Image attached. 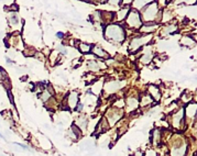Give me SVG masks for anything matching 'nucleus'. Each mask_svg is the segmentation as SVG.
<instances>
[{
  "label": "nucleus",
  "instance_id": "obj_21",
  "mask_svg": "<svg viewBox=\"0 0 197 156\" xmlns=\"http://www.w3.org/2000/svg\"><path fill=\"white\" fill-rule=\"evenodd\" d=\"M39 97L42 99L43 102H46V101H49V99L51 98V94H49V91L44 90L43 92H41V94L39 95Z\"/></svg>",
  "mask_w": 197,
  "mask_h": 156
},
{
  "label": "nucleus",
  "instance_id": "obj_29",
  "mask_svg": "<svg viewBox=\"0 0 197 156\" xmlns=\"http://www.w3.org/2000/svg\"><path fill=\"white\" fill-rule=\"evenodd\" d=\"M17 145H19V146H21L22 148H24V150H28V146H25V145H23V144H20V143H17Z\"/></svg>",
  "mask_w": 197,
  "mask_h": 156
},
{
  "label": "nucleus",
  "instance_id": "obj_9",
  "mask_svg": "<svg viewBox=\"0 0 197 156\" xmlns=\"http://www.w3.org/2000/svg\"><path fill=\"white\" fill-rule=\"evenodd\" d=\"M148 92H149V96L153 99V100H156L159 101L160 98H161V92H160V89H159L158 86L155 85H150L148 87Z\"/></svg>",
  "mask_w": 197,
  "mask_h": 156
},
{
  "label": "nucleus",
  "instance_id": "obj_15",
  "mask_svg": "<svg viewBox=\"0 0 197 156\" xmlns=\"http://www.w3.org/2000/svg\"><path fill=\"white\" fill-rule=\"evenodd\" d=\"M175 31H177V25L176 24H167V25H165L162 29V35H166V34H173V33H176Z\"/></svg>",
  "mask_w": 197,
  "mask_h": 156
},
{
  "label": "nucleus",
  "instance_id": "obj_3",
  "mask_svg": "<svg viewBox=\"0 0 197 156\" xmlns=\"http://www.w3.org/2000/svg\"><path fill=\"white\" fill-rule=\"evenodd\" d=\"M126 22H127L129 28L134 29V30L140 29L143 24L142 19H141V14L135 9H132V10L129 11L127 18H126Z\"/></svg>",
  "mask_w": 197,
  "mask_h": 156
},
{
  "label": "nucleus",
  "instance_id": "obj_22",
  "mask_svg": "<svg viewBox=\"0 0 197 156\" xmlns=\"http://www.w3.org/2000/svg\"><path fill=\"white\" fill-rule=\"evenodd\" d=\"M132 3H134V5H137V3H138V6H134V7H133V8H137L135 10L138 11V10L143 9L145 6H146V3H149V2H148V1H133Z\"/></svg>",
  "mask_w": 197,
  "mask_h": 156
},
{
  "label": "nucleus",
  "instance_id": "obj_24",
  "mask_svg": "<svg viewBox=\"0 0 197 156\" xmlns=\"http://www.w3.org/2000/svg\"><path fill=\"white\" fill-rule=\"evenodd\" d=\"M143 156H158V154H156V152L154 150H148Z\"/></svg>",
  "mask_w": 197,
  "mask_h": 156
},
{
  "label": "nucleus",
  "instance_id": "obj_12",
  "mask_svg": "<svg viewBox=\"0 0 197 156\" xmlns=\"http://www.w3.org/2000/svg\"><path fill=\"white\" fill-rule=\"evenodd\" d=\"M91 52H93V54L98 58H108L109 57L108 53H107L104 48H101V47H99V46H93Z\"/></svg>",
  "mask_w": 197,
  "mask_h": 156
},
{
  "label": "nucleus",
  "instance_id": "obj_2",
  "mask_svg": "<svg viewBox=\"0 0 197 156\" xmlns=\"http://www.w3.org/2000/svg\"><path fill=\"white\" fill-rule=\"evenodd\" d=\"M160 16H161V12H160V9H159L158 2H150L142 9L141 19H142V22L144 21L146 23V22L155 21L158 19V17Z\"/></svg>",
  "mask_w": 197,
  "mask_h": 156
},
{
  "label": "nucleus",
  "instance_id": "obj_25",
  "mask_svg": "<svg viewBox=\"0 0 197 156\" xmlns=\"http://www.w3.org/2000/svg\"><path fill=\"white\" fill-rule=\"evenodd\" d=\"M82 109H83V103L78 102L77 106L75 107V109H74V110H76V111H82Z\"/></svg>",
  "mask_w": 197,
  "mask_h": 156
},
{
  "label": "nucleus",
  "instance_id": "obj_28",
  "mask_svg": "<svg viewBox=\"0 0 197 156\" xmlns=\"http://www.w3.org/2000/svg\"><path fill=\"white\" fill-rule=\"evenodd\" d=\"M60 51L63 53V54H67V51H66V49H65L63 46H60Z\"/></svg>",
  "mask_w": 197,
  "mask_h": 156
},
{
  "label": "nucleus",
  "instance_id": "obj_27",
  "mask_svg": "<svg viewBox=\"0 0 197 156\" xmlns=\"http://www.w3.org/2000/svg\"><path fill=\"white\" fill-rule=\"evenodd\" d=\"M144 155V153L143 152H141V151H138V152H135L134 154H132L131 156H143Z\"/></svg>",
  "mask_w": 197,
  "mask_h": 156
},
{
  "label": "nucleus",
  "instance_id": "obj_31",
  "mask_svg": "<svg viewBox=\"0 0 197 156\" xmlns=\"http://www.w3.org/2000/svg\"><path fill=\"white\" fill-rule=\"evenodd\" d=\"M0 138H3V136H2V134H1V133H0Z\"/></svg>",
  "mask_w": 197,
  "mask_h": 156
},
{
  "label": "nucleus",
  "instance_id": "obj_5",
  "mask_svg": "<svg viewBox=\"0 0 197 156\" xmlns=\"http://www.w3.org/2000/svg\"><path fill=\"white\" fill-rule=\"evenodd\" d=\"M122 115H123L122 109L114 107V108H110V109L106 112V118H105V120L107 121L109 126H112V125L116 124V123L121 119Z\"/></svg>",
  "mask_w": 197,
  "mask_h": 156
},
{
  "label": "nucleus",
  "instance_id": "obj_26",
  "mask_svg": "<svg viewBox=\"0 0 197 156\" xmlns=\"http://www.w3.org/2000/svg\"><path fill=\"white\" fill-rule=\"evenodd\" d=\"M56 37H58V39H64L65 34L63 33V32H57V33H56Z\"/></svg>",
  "mask_w": 197,
  "mask_h": 156
},
{
  "label": "nucleus",
  "instance_id": "obj_1",
  "mask_svg": "<svg viewBox=\"0 0 197 156\" xmlns=\"http://www.w3.org/2000/svg\"><path fill=\"white\" fill-rule=\"evenodd\" d=\"M104 35L108 41L114 42V43H121L126 40V30L121 24L110 23L105 28Z\"/></svg>",
  "mask_w": 197,
  "mask_h": 156
},
{
  "label": "nucleus",
  "instance_id": "obj_10",
  "mask_svg": "<svg viewBox=\"0 0 197 156\" xmlns=\"http://www.w3.org/2000/svg\"><path fill=\"white\" fill-rule=\"evenodd\" d=\"M158 28V23H154V22H146V23H143L142 26L140 29L141 33H152L154 30Z\"/></svg>",
  "mask_w": 197,
  "mask_h": 156
},
{
  "label": "nucleus",
  "instance_id": "obj_4",
  "mask_svg": "<svg viewBox=\"0 0 197 156\" xmlns=\"http://www.w3.org/2000/svg\"><path fill=\"white\" fill-rule=\"evenodd\" d=\"M151 39H152V35H151V34H145V35L133 37V39L131 40V42H130L129 51L131 53L137 52V51H139L142 46H144L145 44H148L149 42L151 41Z\"/></svg>",
  "mask_w": 197,
  "mask_h": 156
},
{
  "label": "nucleus",
  "instance_id": "obj_16",
  "mask_svg": "<svg viewBox=\"0 0 197 156\" xmlns=\"http://www.w3.org/2000/svg\"><path fill=\"white\" fill-rule=\"evenodd\" d=\"M152 58H153V53H152V51H151L150 48H148L146 51H145L144 54L141 56L140 62L143 63V64H149V63L152 60Z\"/></svg>",
  "mask_w": 197,
  "mask_h": 156
},
{
  "label": "nucleus",
  "instance_id": "obj_8",
  "mask_svg": "<svg viewBox=\"0 0 197 156\" xmlns=\"http://www.w3.org/2000/svg\"><path fill=\"white\" fill-rule=\"evenodd\" d=\"M65 101H66V103H67L70 109H75V107L77 106L78 102H79V100H78V94L75 92V91L70 92V94L66 97Z\"/></svg>",
  "mask_w": 197,
  "mask_h": 156
},
{
  "label": "nucleus",
  "instance_id": "obj_6",
  "mask_svg": "<svg viewBox=\"0 0 197 156\" xmlns=\"http://www.w3.org/2000/svg\"><path fill=\"white\" fill-rule=\"evenodd\" d=\"M171 124L177 130H179V129L184 126V110L183 109L177 110L175 113L172 114Z\"/></svg>",
  "mask_w": 197,
  "mask_h": 156
},
{
  "label": "nucleus",
  "instance_id": "obj_23",
  "mask_svg": "<svg viewBox=\"0 0 197 156\" xmlns=\"http://www.w3.org/2000/svg\"><path fill=\"white\" fill-rule=\"evenodd\" d=\"M72 131L74 132V135H75V136H77V138H81L82 132H81V130H79V129H78V127L76 126L75 124L72 125Z\"/></svg>",
  "mask_w": 197,
  "mask_h": 156
},
{
  "label": "nucleus",
  "instance_id": "obj_30",
  "mask_svg": "<svg viewBox=\"0 0 197 156\" xmlns=\"http://www.w3.org/2000/svg\"><path fill=\"white\" fill-rule=\"evenodd\" d=\"M6 60H7V63H13L12 60H10V58H9V57H6Z\"/></svg>",
  "mask_w": 197,
  "mask_h": 156
},
{
  "label": "nucleus",
  "instance_id": "obj_14",
  "mask_svg": "<svg viewBox=\"0 0 197 156\" xmlns=\"http://www.w3.org/2000/svg\"><path fill=\"white\" fill-rule=\"evenodd\" d=\"M151 138H152V142L153 144H155V145H160L161 144V141H162V134H161V130H159V129H154L151 133Z\"/></svg>",
  "mask_w": 197,
  "mask_h": 156
},
{
  "label": "nucleus",
  "instance_id": "obj_20",
  "mask_svg": "<svg viewBox=\"0 0 197 156\" xmlns=\"http://www.w3.org/2000/svg\"><path fill=\"white\" fill-rule=\"evenodd\" d=\"M79 51L84 54H87V53L91 52V48H93V45L91 44H87V43H81L79 46H78Z\"/></svg>",
  "mask_w": 197,
  "mask_h": 156
},
{
  "label": "nucleus",
  "instance_id": "obj_19",
  "mask_svg": "<svg viewBox=\"0 0 197 156\" xmlns=\"http://www.w3.org/2000/svg\"><path fill=\"white\" fill-rule=\"evenodd\" d=\"M152 102H153V99L151 98V97L149 96L148 94H145L144 96H143L142 98H141V100H139V103H140L141 106H142V107H144V106L146 107V106L151 104Z\"/></svg>",
  "mask_w": 197,
  "mask_h": 156
},
{
  "label": "nucleus",
  "instance_id": "obj_17",
  "mask_svg": "<svg viewBox=\"0 0 197 156\" xmlns=\"http://www.w3.org/2000/svg\"><path fill=\"white\" fill-rule=\"evenodd\" d=\"M88 66L93 72H97V70H100L102 68H106V65L101 62H96V60H93V62L88 63Z\"/></svg>",
  "mask_w": 197,
  "mask_h": 156
},
{
  "label": "nucleus",
  "instance_id": "obj_7",
  "mask_svg": "<svg viewBox=\"0 0 197 156\" xmlns=\"http://www.w3.org/2000/svg\"><path fill=\"white\" fill-rule=\"evenodd\" d=\"M187 152V144L185 142L174 143L173 148L171 150V156H185Z\"/></svg>",
  "mask_w": 197,
  "mask_h": 156
},
{
  "label": "nucleus",
  "instance_id": "obj_18",
  "mask_svg": "<svg viewBox=\"0 0 197 156\" xmlns=\"http://www.w3.org/2000/svg\"><path fill=\"white\" fill-rule=\"evenodd\" d=\"M129 11H130L129 7H125V8H122L121 10H119V12L117 13V19H118V21L126 20V18H127Z\"/></svg>",
  "mask_w": 197,
  "mask_h": 156
},
{
  "label": "nucleus",
  "instance_id": "obj_13",
  "mask_svg": "<svg viewBox=\"0 0 197 156\" xmlns=\"http://www.w3.org/2000/svg\"><path fill=\"white\" fill-rule=\"evenodd\" d=\"M196 102H189V104L186 107L185 113L186 117H188L189 119H195L196 117Z\"/></svg>",
  "mask_w": 197,
  "mask_h": 156
},
{
  "label": "nucleus",
  "instance_id": "obj_11",
  "mask_svg": "<svg viewBox=\"0 0 197 156\" xmlns=\"http://www.w3.org/2000/svg\"><path fill=\"white\" fill-rule=\"evenodd\" d=\"M126 104H127L128 111L129 112L133 111V110H135L138 108V106H139V99H138L137 97H129V98L127 99Z\"/></svg>",
  "mask_w": 197,
  "mask_h": 156
}]
</instances>
